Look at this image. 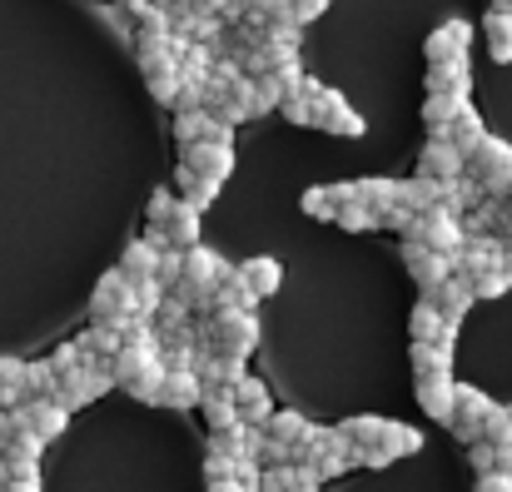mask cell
Instances as JSON below:
<instances>
[{
    "label": "cell",
    "instance_id": "cell-3",
    "mask_svg": "<svg viewBox=\"0 0 512 492\" xmlns=\"http://www.w3.org/2000/svg\"><path fill=\"white\" fill-rule=\"evenodd\" d=\"M408 239H418V244H428V249H438V254H458L463 239H468V229H463V219H458L448 204H438V209H428V214L413 219Z\"/></svg>",
    "mask_w": 512,
    "mask_h": 492
},
{
    "label": "cell",
    "instance_id": "cell-27",
    "mask_svg": "<svg viewBox=\"0 0 512 492\" xmlns=\"http://www.w3.org/2000/svg\"><path fill=\"white\" fill-rule=\"evenodd\" d=\"M408 363H413L418 378L453 373V348H448V343H413V348H408Z\"/></svg>",
    "mask_w": 512,
    "mask_h": 492
},
{
    "label": "cell",
    "instance_id": "cell-26",
    "mask_svg": "<svg viewBox=\"0 0 512 492\" xmlns=\"http://www.w3.org/2000/svg\"><path fill=\"white\" fill-rule=\"evenodd\" d=\"M160 244H150V239H135V244H125V259H120V269H125V279H155V269H160Z\"/></svg>",
    "mask_w": 512,
    "mask_h": 492
},
{
    "label": "cell",
    "instance_id": "cell-19",
    "mask_svg": "<svg viewBox=\"0 0 512 492\" xmlns=\"http://www.w3.org/2000/svg\"><path fill=\"white\" fill-rule=\"evenodd\" d=\"M0 453H5V463L20 473V468H40V458H45V438H35L30 428H15L10 438H0Z\"/></svg>",
    "mask_w": 512,
    "mask_h": 492
},
{
    "label": "cell",
    "instance_id": "cell-48",
    "mask_svg": "<svg viewBox=\"0 0 512 492\" xmlns=\"http://www.w3.org/2000/svg\"><path fill=\"white\" fill-rule=\"evenodd\" d=\"M329 194H334V204H358V179H339V184H329Z\"/></svg>",
    "mask_w": 512,
    "mask_h": 492
},
{
    "label": "cell",
    "instance_id": "cell-31",
    "mask_svg": "<svg viewBox=\"0 0 512 492\" xmlns=\"http://www.w3.org/2000/svg\"><path fill=\"white\" fill-rule=\"evenodd\" d=\"M254 304H259V294H254L239 274H229V279L214 289V314H219V309H244V314H254Z\"/></svg>",
    "mask_w": 512,
    "mask_h": 492
},
{
    "label": "cell",
    "instance_id": "cell-39",
    "mask_svg": "<svg viewBox=\"0 0 512 492\" xmlns=\"http://www.w3.org/2000/svg\"><path fill=\"white\" fill-rule=\"evenodd\" d=\"M50 368L65 378V373H75V368H85V353H80V343H60L55 353H50Z\"/></svg>",
    "mask_w": 512,
    "mask_h": 492
},
{
    "label": "cell",
    "instance_id": "cell-22",
    "mask_svg": "<svg viewBox=\"0 0 512 492\" xmlns=\"http://www.w3.org/2000/svg\"><path fill=\"white\" fill-rule=\"evenodd\" d=\"M463 95H443V90H428V100H423V125H428V135H443L458 115H463Z\"/></svg>",
    "mask_w": 512,
    "mask_h": 492
},
{
    "label": "cell",
    "instance_id": "cell-33",
    "mask_svg": "<svg viewBox=\"0 0 512 492\" xmlns=\"http://www.w3.org/2000/svg\"><path fill=\"white\" fill-rule=\"evenodd\" d=\"M55 388H60V373L50 368V358L25 363V393L30 398H55Z\"/></svg>",
    "mask_w": 512,
    "mask_h": 492
},
{
    "label": "cell",
    "instance_id": "cell-38",
    "mask_svg": "<svg viewBox=\"0 0 512 492\" xmlns=\"http://www.w3.org/2000/svg\"><path fill=\"white\" fill-rule=\"evenodd\" d=\"M279 110H284V120H289V125H319V115H314V105H309V95H304V90H299V95H289Z\"/></svg>",
    "mask_w": 512,
    "mask_h": 492
},
{
    "label": "cell",
    "instance_id": "cell-7",
    "mask_svg": "<svg viewBox=\"0 0 512 492\" xmlns=\"http://www.w3.org/2000/svg\"><path fill=\"white\" fill-rule=\"evenodd\" d=\"M453 269H458V274H468V279L503 269V239H498V234H468V239H463V249L453 254Z\"/></svg>",
    "mask_w": 512,
    "mask_h": 492
},
{
    "label": "cell",
    "instance_id": "cell-45",
    "mask_svg": "<svg viewBox=\"0 0 512 492\" xmlns=\"http://www.w3.org/2000/svg\"><path fill=\"white\" fill-rule=\"evenodd\" d=\"M324 5L329 0H289V15H294V25H309V20L324 15Z\"/></svg>",
    "mask_w": 512,
    "mask_h": 492
},
{
    "label": "cell",
    "instance_id": "cell-32",
    "mask_svg": "<svg viewBox=\"0 0 512 492\" xmlns=\"http://www.w3.org/2000/svg\"><path fill=\"white\" fill-rule=\"evenodd\" d=\"M339 428L348 433V443L378 448V443H383V428H388V418H378V413H363V418H343Z\"/></svg>",
    "mask_w": 512,
    "mask_h": 492
},
{
    "label": "cell",
    "instance_id": "cell-11",
    "mask_svg": "<svg viewBox=\"0 0 512 492\" xmlns=\"http://www.w3.org/2000/svg\"><path fill=\"white\" fill-rule=\"evenodd\" d=\"M408 333H413V343H448V348L458 343V324L443 319V309L433 299H418V309L408 319Z\"/></svg>",
    "mask_w": 512,
    "mask_h": 492
},
{
    "label": "cell",
    "instance_id": "cell-1",
    "mask_svg": "<svg viewBox=\"0 0 512 492\" xmlns=\"http://www.w3.org/2000/svg\"><path fill=\"white\" fill-rule=\"evenodd\" d=\"M199 343L214 348V353H234V358H249L259 348V319L244 314V309H219L199 324Z\"/></svg>",
    "mask_w": 512,
    "mask_h": 492
},
{
    "label": "cell",
    "instance_id": "cell-37",
    "mask_svg": "<svg viewBox=\"0 0 512 492\" xmlns=\"http://www.w3.org/2000/svg\"><path fill=\"white\" fill-rule=\"evenodd\" d=\"M483 443H493V448H508L512 443V413L508 408H493V413H488V423H483Z\"/></svg>",
    "mask_w": 512,
    "mask_h": 492
},
{
    "label": "cell",
    "instance_id": "cell-41",
    "mask_svg": "<svg viewBox=\"0 0 512 492\" xmlns=\"http://www.w3.org/2000/svg\"><path fill=\"white\" fill-rule=\"evenodd\" d=\"M259 492H294V463H284V468H264Z\"/></svg>",
    "mask_w": 512,
    "mask_h": 492
},
{
    "label": "cell",
    "instance_id": "cell-15",
    "mask_svg": "<svg viewBox=\"0 0 512 492\" xmlns=\"http://www.w3.org/2000/svg\"><path fill=\"white\" fill-rule=\"evenodd\" d=\"M199 219H204V209H194V204H174L170 224H165V234H160V244L165 249H194L199 244Z\"/></svg>",
    "mask_w": 512,
    "mask_h": 492
},
{
    "label": "cell",
    "instance_id": "cell-20",
    "mask_svg": "<svg viewBox=\"0 0 512 492\" xmlns=\"http://www.w3.org/2000/svg\"><path fill=\"white\" fill-rule=\"evenodd\" d=\"M234 398H239V418H244V423H259V428H264V423L274 418V398H269V388H264L259 378H244V383L234 388Z\"/></svg>",
    "mask_w": 512,
    "mask_h": 492
},
{
    "label": "cell",
    "instance_id": "cell-4",
    "mask_svg": "<svg viewBox=\"0 0 512 492\" xmlns=\"http://www.w3.org/2000/svg\"><path fill=\"white\" fill-rule=\"evenodd\" d=\"M468 45H473V25L468 20H448L428 35L423 55H428V70H448V65H468Z\"/></svg>",
    "mask_w": 512,
    "mask_h": 492
},
{
    "label": "cell",
    "instance_id": "cell-35",
    "mask_svg": "<svg viewBox=\"0 0 512 492\" xmlns=\"http://www.w3.org/2000/svg\"><path fill=\"white\" fill-rule=\"evenodd\" d=\"M299 209H304L309 219H324V224H334V219H339V204H334V194H329V184H314V189H304V199H299Z\"/></svg>",
    "mask_w": 512,
    "mask_h": 492
},
{
    "label": "cell",
    "instance_id": "cell-23",
    "mask_svg": "<svg viewBox=\"0 0 512 492\" xmlns=\"http://www.w3.org/2000/svg\"><path fill=\"white\" fill-rule=\"evenodd\" d=\"M443 135H448V140H453V145H458L468 160H473V155L483 150V140H488V130H483V115H478L473 105H463V115H458V120L443 130Z\"/></svg>",
    "mask_w": 512,
    "mask_h": 492
},
{
    "label": "cell",
    "instance_id": "cell-44",
    "mask_svg": "<svg viewBox=\"0 0 512 492\" xmlns=\"http://www.w3.org/2000/svg\"><path fill=\"white\" fill-rule=\"evenodd\" d=\"M234 463H239V458H214V453H209V458H204V483H224V478H234Z\"/></svg>",
    "mask_w": 512,
    "mask_h": 492
},
{
    "label": "cell",
    "instance_id": "cell-5",
    "mask_svg": "<svg viewBox=\"0 0 512 492\" xmlns=\"http://www.w3.org/2000/svg\"><path fill=\"white\" fill-rule=\"evenodd\" d=\"M403 269L413 274V284H418L423 294H433L443 279L458 274V269H453V254H438V249H428V244H418V239H403Z\"/></svg>",
    "mask_w": 512,
    "mask_h": 492
},
{
    "label": "cell",
    "instance_id": "cell-24",
    "mask_svg": "<svg viewBox=\"0 0 512 492\" xmlns=\"http://www.w3.org/2000/svg\"><path fill=\"white\" fill-rule=\"evenodd\" d=\"M174 189H179V199L194 204V209H209V204L219 199V179H204V174H194L189 164L174 169Z\"/></svg>",
    "mask_w": 512,
    "mask_h": 492
},
{
    "label": "cell",
    "instance_id": "cell-18",
    "mask_svg": "<svg viewBox=\"0 0 512 492\" xmlns=\"http://www.w3.org/2000/svg\"><path fill=\"white\" fill-rule=\"evenodd\" d=\"M199 408H204V423H209V433L244 423V418H239V398H234V388H204Z\"/></svg>",
    "mask_w": 512,
    "mask_h": 492
},
{
    "label": "cell",
    "instance_id": "cell-21",
    "mask_svg": "<svg viewBox=\"0 0 512 492\" xmlns=\"http://www.w3.org/2000/svg\"><path fill=\"white\" fill-rule=\"evenodd\" d=\"M264 433L279 438V443H289V448H304L314 438V423L304 413H294V408H274V418L264 423Z\"/></svg>",
    "mask_w": 512,
    "mask_h": 492
},
{
    "label": "cell",
    "instance_id": "cell-6",
    "mask_svg": "<svg viewBox=\"0 0 512 492\" xmlns=\"http://www.w3.org/2000/svg\"><path fill=\"white\" fill-rule=\"evenodd\" d=\"M418 174H428V179H438V184H453V179L468 174V155H463L448 135H433V140L423 145V155H418Z\"/></svg>",
    "mask_w": 512,
    "mask_h": 492
},
{
    "label": "cell",
    "instance_id": "cell-9",
    "mask_svg": "<svg viewBox=\"0 0 512 492\" xmlns=\"http://www.w3.org/2000/svg\"><path fill=\"white\" fill-rule=\"evenodd\" d=\"M418 408H423L433 423H453V408H458V383H453V373L418 378Z\"/></svg>",
    "mask_w": 512,
    "mask_h": 492
},
{
    "label": "cell",
    "instance_id": "cell-29",
    "mask_svg": "<svg viewBox=\"0 0 512 492\" xmlns=\"http://www.w3.org/2000/svg\"><path fill=\"white\" fill-rule=\"evenodd\" d=\"M403 204H408L413 214H428V209L443 204V184L428 179V174H413V179H403Z\"/></svg>",
    "mask_w": 512,
    "mask_h": 492
},
{
    "label": "cell",
    "instance_id": "cell-43",
    "mask_svg": "<svg viewBox=\"0 0 512 492\" xmlns=\"http://www.w3.org/2000/svg\"><path fill=\"white\" fill-rule=\"evenodd\" d=\"M468 463H473V473H498V448L493 443H473L468 448Z\"/></svg>",
    "mask_w": 512,
    "mask_h": 492
},
{
    "label": "cell",
    "instance_id": "cell-25",
    "mask_svg": "<svg viewBox=\"0 0 512 492\" xmlns=\"http://www.w3.org/2000/svg\"><path fill=\"white\" fill-rule=\"evenodd\" d=\"M483 40H488V55H493L498 65H512V10H488Z\"/></svg>",
    "mask_w": 512,
    "mask_h": 492
},
{
    "label": "cell",
    "instance_id": "cell-30",
    "mask_svg": "<svg viewBox=\"0 0 512 492\" xmlns=\"http://www.w3.org/2000/svg\"><path fill=\"white\" fill-rule=\"evenodd\" d=\"M378 448L398 463V458H413V453L423 448V433H418V428H408V423H393V418H388V428H383V443H378Z\"/></svg>",
    "mask_w": 512,
    "mask_h": 492
},
{
    "label": "cell",
    "instance_id": "cell-34",
    "mask_svg": "<svg viewBox=\"0 0 512 492\" xmlns=\"http://www.w3.org/2000/svg\"><path fill=\"white\" fill-rule=\"evenodd\" d=\"M334 224L348 229V234H368V229H383V214H378V209H368V204L358 199V204H343Z\"/></svg>",
    "mask_w": 512,
    "mask_h": 492
},
{
    "label": "cell",
    "instance_id": "cell-14",
    "mask_svg": "<svg viewBox=\"0 0 512 492\" xmlns=\"http://www.w3.org/2000/svg\"><path fill=\"white\" fill-rule=\"evenodd\" d=\"M234 274L259 294V299H269V294H279V284H284V269H279V259H269V254H254V259H244V264H234Z\"/></svg>",
    "mask_w": 512,
    "mask_h": 492
},
{
    "label": "cell",
    "instance_id": "cell-8",
    "mask_svg": "<svg viewBox=\"0 0 512 492\" xmlns=\"http://www.w3.org/2000/svg\"><path fill=\"white\" fill-rule=\"evenodd\" d=\"M229 274H234V264H224L214 249H204V244L184 249V279H179V284H189V289H199V294H214Z\"/></svg>",
    "mask_w": 512,
    "mask_h": 492
},
{
    "label": "cell",
    "instance_id": "cell-13",
    "mask_svg": "<svg viewBox=\"0 0 512 492\" xmlns=\"http://www.w3.org/2000/svg\"><path fill=\"white\" fill-rule=\"evenodd\" d=\"M423 299H433L438 309H443V319H453V324H463V314L478 304V289H473V279L468 274H453V279H443L433 294H423Z\"/></svg>",
    "mask_w": 512,
    "mask_h": 492
},
{
    "label": "cell",
    "instance_id": "cell-2",
    "mask_svg": "<svg viewBox=\"0 0 512 492\" xmlns=\"http://www.w3.org/2000/svg\"><path fill=\"white\" fill-rule=\"evenodd\" d=\"M468 174L483 184V194L488 199H508L512 194V145H503V140H483V150L468 160Z\"/></svg>",
    "mask_w": 512,
    "mask_h": 492
},
{
    "label": "cell",
    "instance_id": "cell-28",
    "mask_svg": "<svg viewBox=\"0 0 512 492\" xmlns=\"http://www.w3.org/2000/svg\"><path fill=\"white\" fill-rule=\"evenodd\" d=\"M358 199L368 204V209H393V204H403V179H383V174H373V179H358Z\"/></svg>",
    "mask_w": 512,
    "mask_h": 492
},
{
    "label": "cell",
    "instance_id": "cell-16",
    "mask_svg": "<svg viewBox=\"0 0 512 492\" xmlns=\"http://www.w3.org/2000/svg\"><path fill=\"white\" fill-rule=\"evenodd\" d=\"M199 398H204V378H199V373H165V388H160V408L189 413V408H199Z\"/></svg>",
    "mask_w": 512,
    "mask_h": 492
},
{
    "label": "cell",
    "instance_id": "cell-42",
    "mask_svg": "<svg viewBox=\"0 0 512 492\" xmlns=\"http://www.w3.org/2000/svg\"><path fill=\"white\" fill-rule=\"evenodd\" d=\"M413 219H418V214H413L408 204H393V209H383V229H393V234H403V239H408Z\"/></svg>",
    "mask_w": 512,
    "mask_h": 492
},
{
    "label": "cell",
    "instance_id": "cell-10",
    "mask_svg": "<svg viewBox=\"0 0 512 492\" xmlns=\"http://www.w3.org/2000/svg\"><path fill=\"white\" fill-rule=\"evenodd\" d=\"M20 423L35 433V438H45V443H55L60 433H65V423H70V413L55 403V398H25L20 403Z\"/></svg>",
    "mask_w": 512,
    "mask_h": 492
},
{
    "label": "cell",
    "instance_id": "cell-47",
    "mask_svg": "<svg viewBox=\"0 0 512 492\" xmlns=\"http://www.w3.org/2000/svg\"><path fill=\"white\" fill-rule=\"evenodd\" d=\"M473 492H512V478L508 473H478V488Z\"/></svg>",
    "mask_w": 512,
    "mask_h": 492
},
{
    "label": "cell",
    "instance_id": "cell-17",
    "mask_svg": "<svg viewBox=\"0 0 512 492\" xmlns=\"http://www.w3.org/2000/svg\"><path fill=\"white\" fill-rule=\"evenodd\" d=\"M75 343H80L85 363H115V353L125 348V333H120V328H110V324H90Z\"/></svg>",
    "mask_w": 512,
    "mask_h": 492
},
{
    "label": "cell",
    "instance_id": "cell-36",
    "mask_svg": "<svg viewBox=\"0 0 512 492\" xmlns=\"http://www.w3.org/2000/svg\"><path fill=\"white\" fill-rule=\"evenodd\" d=\"M204 125H209V110H179V115H174V140H179V150H184V145H199V140H204Z\"/></svg>",
    "mask_w": 512,
    "mask_h": 492
},
{
    "label": "cell",
    "instance_id": "cell-12",
    "mask_svg": "<svg viewBox=\"0 0 512 492\" xmlns=\"http://www.w3.org/2000/svg\"><path fill=\"white\" fill-rule=\"evenodd\" d=\"M179 164H189L194 174L224 184V179L234 174V145H204V140H199V145H184V150H179Z\"/></svg>",
    "mask_w": 512,
    "mask_h": 492
},
{
    "label": "cell",
    "instance_id": "cell-40",
    "mask_svg": "<svg viewBox=\"0 0 512 492\" xmlns=\"http://www.w3.org/2000/svg\"><path fill=\"white\" fill-rule=\"evenodd\" d=\"M473 289H478V299H503V294L512 289V279L503 274V269H493V274H478Z\"/></svg>",
    "mask_w": 512,
    "mask_h": 492
},
{
    "label": "cell",
    "instance_id": "cell-46",
    "mask_svg": "<svg viewBox=\"0 0 512 492\" xmlns=\"http://www.w3.org/2000/svg\"><path fill=\"white\" fill-rule=\"evenodd\" d=\"M319 488H324L319 468H309V463H294V492H319Z\"/></svg>",
    "mask_w": 512,
    "mask_h": 492
},
{
    "label": "cell",
    "instance_id": "cell-49",
    "mask_svg": "<svg viewBox=\"0 0 512 492\" xmlns=\"http://www.w3.org/2000/svg\"><path fill=\"white\" fill-rule=\"evenodd\" d=\"M10 478H15V473H10V463L0 458V492H10Z\"/></svg>",
    "mask_w": 512,
    "mask_h": 492
},
{
    "label": "cell",
    "instance_id": "cell-50",
    "mask_svg": "<svg viewBox=\"0 0 512 492\" xmlns=\"http://www.w3.org/2000/svg\"><path fill=\"white\" fill-rule=\"evenodd\" d=\"M503 274L512 279V239H503Z\"/></svg>",
    "mask_w": 512,
    "mask_h": 492
}]
</instances>
